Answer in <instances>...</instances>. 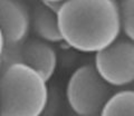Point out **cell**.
Here are the masks:
<instances>
[{"instance_id":"5b68a950","label":"cell","mask_w":134,"mask_h":116,"mask_svg":"<svg viewBox=\"0 0 134 116\" xmlns=\"http://www.w3.org/2000/svg\"><path fill=\"white\" fill-rule=\"evenodd\" d=\"M15 63L29 65L49 82L56 72L58 57L50 43L36 36H29L19 44L6 45L0 58V75L8 66Z\"/></svg>"},{"instance_id":"6da1fadb","label":"cell","mask_w":134,"mask_h":116,"mask_svg":"<svg viewBox=\"0 0 134 116\" xmlns=\"http://www.w3.org/2000/svg\"><path fill=\"white\" fill-rule=\"evenodd\" d=\"M57 17L63 41L81 53H97L122 34L119 0H65Z\"/></svg>"},{"instance_id":"30bf717a","label":"cell","mask_w":134,"mask_h":116,"mask_svg":"<svg viewBox=\"0 0 134 116\" xmlns=\"http://www.w3.org/2000/svg\"><path fill=\"white\" fill-rule=\"evenodd\" d=\"M5 47H6V40H5V37H3V34L0 29V58L2 56V53L5 50Z\"/></svg>"},{"instance_id":"7a4b0ae2","label":"cell","mask_w":134,"mask_h":116,"mask_svg":"<svg viewBox=\"0 0 134 116\" xmlns=\"http://www.w3.org/2000/svg\"><path fill=\"white\" fill-rule=\"evenodd\" d=\"M48 80L23 63L9 65L0 75V116L43 115L48 99Z\"/></svg>"},{"instance_id":"ba28073f","label":"cell","mask_w":134,"mask_h":116,"mask_svg":"<svg viewBox=\"0 0 134 116\" xmlns=\"http://www.w3.org/2000/svg\"><path fill=\"white\" fill-rule=\"evenodd\" d=\"M100 115H134V89L115 90L104 106Z\"/></svg>"},{"instance_id":"8992f818","label":"cell","mask_w":134,"mask_h":116,"mask_svg":"<svg viewBox=\"0 0 134 116\" xmlns=\"http://www.w3.org/2000/svg\"><path fill=\"white\" fill-rule=\"evenodd\" d=\"M0 29L6 45H16L29 37L31 10L24 0H0Z\"/></svg>"},{"instance_id":"3957f363","label":"cell","mask_w":134,"mask_h":116,"mask_svg":"<svg viewBox=\"0 0 134 116\" xmlns=\"http://www.w3.org/2000/svg\"><path fill=\"white\" fill-rule=\"evenodd\" d=\"M115 87L104 79L94 64L79 66L66 85V99L73 113L81 116L100 115Z\"/></svg>"},{"instance_id":"9c48e42d","label":"cell","mask_w":134,"mask_h":116,"mask_svg":"<svg viewBox=\"0 0 134 116\" xmlns=\"http://www.w3.org/2000/svg\"><path fill=\"white\" fill-rule=\"evenodd\" d=\"M122 32L134 40V0H120Z\"/></svg>"},{"instance_id":"52a82bcc","label":"cell","mask_w":134,"mask_h":116,"mask_svg":"<svg viewBox=\"0 0 134 116\" xmlns=\"http://www.w3.org/2000/svg\"><path fill=\"white\" fill-rule=\"evenodd\" d=\"M58 7L39 1L31 9V29L36 37L50 44L63 41L57 17Z\"/></svg>"},{"instance_id":"277c9868","label":"cell","mask_w":134,"mask_h":116,"mask_svg":"<svg viewBox=\"0 0 134 116\" xmlns=\"http://www.w3.org/2000/svg\"><path fill=\"white\" fill-rule=\"evenodd\" d=\"M94 65L108 84L125 87L134 83V40L123 32L107 47L95 53Z\"/></svg>"},{"instance_id":"8fae6325","label":"cell","mask_w":134,"mask_h":116,"mask_svg":"<svg viewBox=\"0 0 134 116\" xmlns=\"http://www.w3.org/2000/svg\"><path fill=\"white\" fill-rule=\"evenodd\" d=\"M39 1L48 3V5H52V6H59L62 2L65 1V0H39Z\"/></svg>"}]
</instances>
